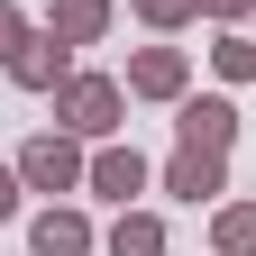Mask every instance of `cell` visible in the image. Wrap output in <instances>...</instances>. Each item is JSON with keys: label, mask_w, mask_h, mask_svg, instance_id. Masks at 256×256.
I'll use <instances>...</instances> for the list:
<instances>
[{"label": "cell", "mask_w": 256, "mask_h": 256, "mask_svg": "<svg viewBox=\"0 0 256 256\" xmlns=\"http://www.w3.org/2000/svg\"><path fill=\"white\" fill-rule=\"evenodd\" d=\"M55 128L110 138V128H119V82H110V74H64V82H55Z\"/></svg>", "instance_id": "obj_1"}, {"label": "cell", "mask_w": 256, "mask_h": 256, "mask_svg": "<svg viewBox=\"0 0 256 256\" xmlns=\"http://www.w3.org/2000/svg\"><path fill=\"white\" fill-rule=\"evenodd\" d=\"M92 165H82V138H74V128H46V138H28L18 146V183L28 192H74Z\"/></svg>", "instance_id": "obj_2"}, {"label": "cell", "mask_w": 256, "mask_h": 256, "mask_svg": "<svg viewBox=\"0 0 256 256\" xmlns=\"http://www.w3.org/2000/svg\"><path fill=\"white\" fill-rule=\"evenodd\" d=\"M165 192L174 202H220V192H229V156L220 146H174L165 156Z\"/></svg>", "instance_id": "obj_3"}, {"label": "cell", "mask_w": 256, "mask_h": 256, "mask_svg": "<svg viewBox=\"0 0 256 256\" xmlns=\"http://www.w3.org/2000/svg\"><path fill=\"white\" fill-rule=\"evenodd\" d=\"M64 74H74V46H64L55 28H46V37H28V46L10 55V82H18V92H55Z\"/></svg>", "instance_id": "obj_4"}, {"label": "cell", "mask_w": 256, "mask_h": 256, "mask_svg": "<svg viewBox=\"0 0 256 256\" xmlns=\"http://www.w3.org/2000/svg\"><path fill=\"white\" fill-rule=\"evenodd\" d=\"M183 82H192L183 46H146V55H128V92H146V101H183Z\"/></svg>", "instance_id": "obj_5"}, {"label": "cell", "mask_w": 256, "mask_h": 256, "mask_svg": "<svg viewBox=\"0 0 256 256\" xmlns=\"http://www.w3.org/2000/svg\"><path fill=\"white\" fill-rule=\"evenodd\" d=\"M183 146H220V156H229V138H238V101H229V92H202V101H183Z\"/></svg>", "instance_id": "obj_6"}, {"label": "cell", "mask_w": 256, "mask_h": 256, "mask_svg": "<svg viewBox=\"0 0 256 256\" xmlns=\"http://www.w3.org/2000/svg\"><path fill=\"white\" fill-rule=\"evenodd\" d=\"M82 183L101 192V202H119V210H128V202L146 192V156H138V146H101V156H92V174H82Z\"/></svg>", "instance_id": "obj_7"}, {"label": "cell", "mask_w": 256, "mask_h": 256, "mask_svg": "<svg viewBox=\"0 0 256 256\" xmlns=\"http://www.w3.org/2000/svg\"><path fill=\"white\" fill-rule=\"evenodd\" d=\"M28 247L37 256H92V220L82 210H46L37 229H28Z\"/></svg>", "instance_id": "obj_8"}, {"label": "cell", "mask_w": 256, "mask_h": 256, "mask_svg": "<svg viewBox=\"0 0 256 256\" xmlns=\"http://www.w3.org/2000/svg\"><path fill=\"white\" fill-rule=\"evenodd\" d=\"M46 28H55L64 46H92V37H110V0H55Z\"/></svg>", "instance_id": "obj_9"}, {"label": "cell", "mask_w": 256, "mask_h": 256, "mask_svg": "<svg viewBox=\"0 0 256 256\" xmlns=\"http://www.w3.org/2000/svg\"><path fill=\"white\" fill-rule=\"evenodd\" d=\"M110 256H165V220H156V210H119Z\"/></svg>", "instance_id": "obj_10"}, {"label": "cell", "mask_w": 256, "mask_h": 256, "mask_svg": "<svg viewBox=\"0 0 256 256\" xmlns=\"http://www.w3.org/2000/svg\"><path fill=\"white\" fill-rule=\"evenodd\" d=\"M210 247L220 256H256V202H229V210H220L210 220Z\"/></svg>", "instance_id": "obj_11"}, {"label": "cell", "mask_w": 256, "mask_h": 256, "mask_svg": "<svg viewBox=\"0 0 256 256\" xmlns=\"http://www.w3.org/2000/svg\"><path fill=\"white\" fill-rule=\"evenodd\" d=\"M210 64H220V82H256V37H238V28H229V37L210 46Z\"/></svg>", "instance_id": "obj_12"}, {"label": "cell", "mask_w": 256, "mask_h": 256, "mask_svg": "<svg viewBox=\"0 0 256 256\" xmlns=\"http://www.w3.org/2000/svg\"><path fill=\"white\" fill-rule=\"evenodd\" d=\"M128 10H138V18H146V28H183V18H192V10H202V0H128Z\"/></svg>", "instance_id": "obj_13"}, {"label": "cell", "mask_w": 256, "mask_h": 256, "mask_svg": "<svg viewBox=\"0 0 256 256\" xmlns=\"http://www.w3.org/2000/svg\"><path fill=\"white\" fill-rule=\"evenodd\" d=\"M28 37H37V28H28V10H10V0H0V64H10Z\"/></svg>", "instance_id": "obj_14"}, {"label": "cell", "mask_w": 256, "mask_h": 256, "mask_svg": "<svg viewBox=\"0 0 256 256\" xmlns=\"http://www.w3.org/2000/svg\"><path fill=\"white\" fill-rule=\"evenodd\" d=\"M18 192H28V183H18L10 165H0V220H10V210H18Z\"/></svg>", "instance_id": "obj_15"}, {"label": "cell", "mask_w": 256, "mask_h": 256, "mask_svg": "<svg viewBox=\"0 0 256 256\" xmlns=\"http://www.w3.org/2000/svg\"><path fill=\"white\" fill-rule=\"evenodd\" d=\"M202 10H210V18H247L256 0H202Z\"/></svg>", "instance_id": "obj_16"}]
</instances>
